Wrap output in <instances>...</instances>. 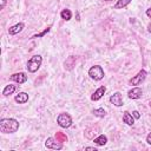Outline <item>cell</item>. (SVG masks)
I'll use <instances>...</instances> for the list:
<instances>
[{
    "label": "cell",
    "instance_id": "obj_1",
    "mask_svg": "<svg viewBox=\"0 0 151 151\" xmlns=\"http://www.w3.org/2000/svg\"><path fill=\"white\" fill-rule=\"evenodd\" d=\"M19 129V123L14 118H2L0 120V131L2 133H13Z\"/></svg>",
    "mask_w": 151,
    "mask_h": 151
},
{
    "label": "cell",
    "instance_id": "obj_17",
    "mask_svg": "<svg viewBox=\"0 0 151 151\" xmlns=\"http://www.w3.org/2000/svg\"><path fill=\"white\" fill-rule=\"evenodd\" d=\"M15 85H12V84H9V85H7L5 88H4V91H2V94L4 96H9V94H12L14 91H15Z\"/></svg>",
    "mask_w": 151,
    "mask_h": 151
},
{
    "label": "cell",
    "instance_id": "obj_3",
    "mask_svg": "<svg viewBox=\"0 0 151 151\" xmlns=\"http://www.w3.org/2000/svg\"><path fill=\"white\" fill-rule=\"evenodd\" d=\"M88 76L94 80H100L104 78V70L99 65H94L88 70Z\"/></svg>",
    "mask_w": 151,
    "mask_h": 151
},
{
    "label": "cell",
    "instance_id": "obj_11",
    "mask_svg": "<svg viewBox=\"0 0 151 151\" xmlns=\"http://www.w3.org/2000/svg\"><path fill=\"white\" fill-rule=\"evenodd\" d=\"M142 94H143V91H142V88H139V87H133L132 90H130V91L127 92V96H129V98H131V99H138V98L142 97Z\"/></svg>",
    "mask_w": 151,
    "mask_h": 151
},
{
    "label": "cell",
    "instance_id": "obj_5",
    "mask_svg": "<svg viewBox=\"0 0 151 151\" xmlns=\"http://www.w3.org/2000/svg\"><path fill=\"white\" fill-rule=\"evenodd\" d=\"M146 71L145 70H140L134 77H132L131 79H130V84L131 85H139V84H142L144 80H145V78H146Z\"/></svg>",
    "mask_w": 151,
    "mask_h": 151
},
{
    "label": "cell",
    "instance_id": "obj_30",
    "mask_svg": "<svg viewBox=\"0 0 151 151\" xmlns=\"http://www.w3.org/2000/svg\"><path fill=\"white\" fill-rule=\"evenodd\" d=\"M105 1H111V0H105Z\"/></svg>",
    "mask_w": 151,
    "mask_h": 151
},
{
    "label": "cell",
    "instance_id": "obj_29",
    "mask_svg": "<svg viewBox=\"0 0 151 151\" xmlns=\"http://www.w3.org/2000/svg\"><path fill=\"white\" fill-rule=\"evenodd\" d=\"M149 106H150V107H151V100H150V101H149Z\"/></svg>",
    "mask_w": 151,
    "mask_h": 151
},
{
    "label": "cell",
    "instance_id": "obj_14",
    "mask_svg": "<svg viewBox=\"0 0 151 151\" xmlns=\"http://www.w3.org/2000/svg\"><path fill=\"white\" fill-rule=\"evenodd\" d=\"M14 100H15L17 103H19V104H25V103L28 100V94H27L26 92H20L19 94L15 96Z\"/></svg>",
    "mask_w": 151,
    "mask_h": 151
},
{
    "label": "cell",
    "instance_id": "obj_27",
    "mask_svg": "<svg viewBox=\"0 0 151 151\" xmlns=\"http://www.w3.org/2000/svg\"><path fill=\"white\" fill-rule=\"evenodd\" d=\"M86 150H93V151H97V149H96V147H90V146H88V147H86Z\"/></svg>",
    "mask_w": 151,
    "mask_h": 151
},
{
    "label": "cell",
    "instance_id": "obj_2",
    "mask_svg": "<svg viewBox=\"0 0 151 151\" xmlns=\"http://www.w3.org/2000/svg\"><path fill=\"white\" fill-rule=\"evenodd\" d=\"M41 63H42L41 55H39V54L33 55V57L27 61V70H28V72H31V73L37 72V71L39 70Z\"/></svg>",
    "mask_w": 151,
    "mask_h": 151
},
{
    "label": "cell",
    "instance_id": "obj_12",
    "mask_svg": "<svg viewBox=\"0 0 151 151\" xmlns=\"http://www.w3.org/2000/svg\"><path fill=\"white\" fill-rule=\"evenodd\" d=\"M105 91H106V87H105V86H100V87H99V88H97V90H96V92L91 96V99H92V100H99V99L104 96Z\"/></svg>",
    "mask_w": 151,
    "mask_h": 151
},
{
    "label": "cell",
    "instance_id": "obj_4",
    "mask_svg": "<svg viewBox=\"0 0 151 151\" xmlns=\"http://www.w3.org/2000/svg\"><path fill=\"white\" fill-rule=\"evenodd\" d=\"M57 123L60 127H68L72 124V118L68 113H60L57 118Z\"/></svg>",
    "mask_w": 151,
    "mask_h": 151
},
{
    "label": "cell",
    "instance_id": "obj_16",
    "mask_svg": "<svg viewBox=\"0 0 151 151\" xmlns=\"http://www.w3.org/2000/svg\"><path fill=\"white\" fill-rule=\"evenodd\" d=\"M106 142H107V137H106V136H104V134H99L98 137H96V138H94V143H96L97 145H99V146L105 145V144H106Z\"/></svg>",
    "mask_w": 151,
    "mask_h": 151
},
{
    "label": "cell",
    "instance_id": "obj_19",
    "mask_svg": "<svg viewBox=\"0 0 151 151\" xmlns=\"http://www.w3.org/2000/svg\"><path fill=\"white\" fill-rule=\"evenodd\" d=\"M60 15H61V18L64 20H70L72 18V12L70 9H63L61 13H60Z\"/></svg>",
    "mask_w": 151,
    "mask_h": 151
},
{
    "label": "cell",
    "instance_id": "obj_20",
    "mask_svg": "<svg viewBox=\"0 0 151 151\" xmlns=\"http://www.w3.org/2000/svg\"><path fill=\"white\" fill-rule=\"evenodd\" d=\"M55 139L57 140H59V142H61V143H64V142H67V137H66V134L65 133H63V132H55Z\"/></svg>",
    "mask_w": 151,
    "mask_h": 151
},
{
    "label": "cell",
    "instance_id": "obj_22",
    "mask_svg": "<svg viewBox=\"0 0 151 151\" xmlns=\"http://www.w3.org/2000/svg\"><path fill=\"white\" fill-rule=\"evenodd\" d=\"M50 29H51V26H50V27H47L46 29H44L41 33H39V34H34L32 38H40V37H44V35H45L47 32H50Z\"/></svg>",
    "mask_w": 151,
    "mask_h": 151
},
{
    "label": "cell",
    "instance_id": "obj_24",
    "mask_svg": "<svg viewBox=\"0 0 151 151\" xmlns=\"http://www.w3.org/2000/svg\"><path fill=\"white\" fill-rule=\"evenodd\" d=\"M146 142H147V144L151 145V132L147 134V137H146Z\"/></svg>",
    "mask_w": 151,
    "mask_h": 151
},
{
    "label": "cell",
    "instance_id": "obj_21",
    "mask_svg": "<svg viewBox=\"0 0 151 151\" xmlns=\"http://www.w3.org/2000/svg\"><path fill=\"white\" fill-rule=\"evenodd\" d=\"M105 110L104 109H96V110H93V114L96 116V117H99V118H101V117H104L105 116Z\"/></svg>",
    "mask_w": 151,
    "mask_h": 151
},
{
    "label": "cell",
    "instance_id": "obj_13",
    "mask_svg": "<svg viewBox=\"0 0 151 151\" xmlns=\"http://www.w3.org/2000/svg\"><path fill=\"white\" fill-rule=\"evenodd\" d=\"M24 27H25V25H24L22 22H19V24H17V25L9 27V28H8V33H9L11 35H14V34L21 32V31L24 29Z\"/></svg>",
    "mask_w": 151,
    "mask_h": 151
},
{
    "label": "cell",
    "instance_id": "obj_26",
    "mask_svg": "<svg viewBox=\"0 0 151 151\" xmlns=\"http://www.w3.org/2000/svg\"><path fill=\"white\" fill-rule=\"evenodd\" d=\"M5 4H6V0H1V8L5 7Z\"/></svg>",
    "mask_w": 151,
    "mask_h": 151
},
{
    "label": "cell",
    "instance_id": "obj_9",
    "mask_svg": "<svg viewBox=\"0 0 151 151\" xmlns=\"http://www.w3.org/2000/svg\"><path fill=\"white\" fill-rule=\"evenodd\" d=\"M110 101L114 105V106H122L123 105V99H122V94L119 92H116L113 93L111 97H110Z\"/></svg>",
    "mask_w": 151,
    "mask_h": 151
},
{
    "label": "cell",
    "instance_id": "obj_7",
    "mask_svg": "<svg viewBox=\"0 0 151 151\" xmlns=\"http://www.w3.org/2000/svg\"><path fill=\"white\" fill-rule=\"evenodd\" d=\"M99 132H100V127L97 126V125H94V126L87 127V129L85 130V132H84V136H85L87 139H94V137H96L97 134H99Z\"/></svg>",
    "mask_w": 151,
    "mask_h": 151
},
{
    "label": "cell",
    "instance_id": "obj_6",
    "mask_svg": "<svg viewBox=\"0 0 151 151\" xmlns=\"http://www.w3.org/2000/svg\"><path fill=\"white\" fill-rule=\"evenodd\" d=\"M45 146H46L47 149L60 150V149H63V143L59 142V140H57V139H54V138H52V137H50V138L46 139V142H45Z\"/></svg>",
    "mask_w": 151,
    "mask_h": 151
},
{
    "label": "cell",
    "instance_id": "obj_15",
    "mask_svg": "<svg viewBox=\"0 0 151 151\" xmlns=\"http://www.w3.org/2000/svg\"><path fill=\"white\" fill-rule=\"evenodd\" d=\"M123 120H124V123H126L127 125H133V123H134L133 117H132L127 111L124 112V114H123Z\"/></svg>",
    "mask_w": 151,
    "mask_h": 151
},
{
    "label": "cell",
    "instance_id": "obj_18",
    "mask_svg": "<svg viewBox=\"0 0 151 151\" xmlns=\"http://www.w3.org/2000/svg\"><path fill=\"white\" fill-rule=\"evenodd\" d=\"M131 2V0H118L114 5V9H119V8H124L125 6H127Z\"/></svg>",
    "mask_w": 151,
    "mask_h": 151
},
{
    "label": "cell",
    "instance_id": "obj_23",
    "mask_svg": "<svg viewBox=\"0 0 151 151\" xmlns=\"http://www.w3.org/2000/svg\"><path fill=\"white\" fill-rule=\"evenodd\" d=\"M133 117H134L136 119H138V118L140 117V114H139V112H138V111H133Z\"/></svg>",
    "mask_w": 151,
    "mask_h": 151
},
{
    "label": "cell",
    "instance_id": "obj_10",
    "mask_svg": "<svg viewBox=\"0 0 151 151\" xmlns=\"http://www.w3.org/2000/svg\"><path fill=\"white\" fill-rule=\"evenodd\" d=\"M76 61H77V58H76L74 55H70V57L65 60V63H64V67H65V70L71 71V70L76 66Z\"/></svg>",
    "mask_w": 151,
    "mask_h": 151
},
{
    "label": "cell",
    "instance_id": "obj_28",
    "mask_svg": "<svg viewBox=\"0 0 151 151\" xmlns=\"http://www.w3.org/2000/svg\"><path fill=\"white\" fill-rule=\"evenodd\" d=\"M147 29H149V32H150V33H151V24H150V25H149V27H147Z\"/></svg>",
    "mask_w": 151,
    "mask_h": 151
},
{
    "label": "cell",
    "instance_id": "obj_8",
    "mask_svg": "<svg viewBox=\"0 0 151 151\" xmlns=\"http://www.w3.org/2000/svg\"><path fill=\"white\" fill-rule=\"evenodd\" d=\"M9 79L13 80V81H15V83L24 84V83L27 80V76H26V73H24V72H19V73L12 74V76L9 77Z\"/></svg>",
    "mask_w": 151,
    "mask_h": 151
},
{
    "label": "cell",
    "instance_id": "obj_25",
    "mask_svg": "<svg viewBox=\"0 0 151 151\" xmlns=\"http://www.w3.org/2000/svg\"><path fill=\"white\" fill-rule=\"evenodd\" d=\"M146 15H147V17H150V18H151V7H150V8H149V9H146Z\"/></svg>",
    "mask_w": 151,
    "mask_h": 151
}]
</instances>
